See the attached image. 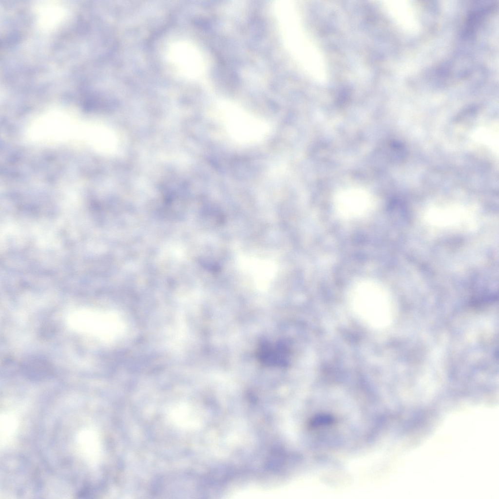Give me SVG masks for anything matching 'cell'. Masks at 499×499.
Returning a JSON list of instances; mask_svg holds the SVG:
<instances>
[{"label": "cell", "instance_id": "cell-2", "mask_svg": "<svg viewBox=\"0 0 499 499\" xmlns=\"http://www.w3.org/2000/svg\"><path fill=\"white\" fill-rule=\"evenodd\" d=\"M218 120L231 139L242 144L260 142L271 130L266 121L240 110L225 111Z\"/></svg>", "mask_w": 499, "mask_h": 499}, {"label": "cell", "instance_id": "cell-5", "mask_svg": "<svg viewBox=\"0 0 499 499\" xmlns=\"http://www.w3.org/2000/svg\"><path fill=\"white\" fill-rule=\"evenodd\" d=\"M20 368L27 378L35 381L43 380L49 378L53 373L51 363L42 357H31L22 362Z\"/></svg>", "mask_w": 499, "mask_h": 499}, {"label": "cell", "instance_id": "cell-4", "mask_svg": "<svg viewBox=\"0 0 499 499\" xmlns=\"http://www.w3.org/2000/svg\"><path fill=\"white\" fill-rule=\"evenodd\" d=\"M167 58L176 71L186 78L196 77L200 70L198 53L193 45L187 41H178L171 44Z\"/></svg>", "mask_w": 499, "mask_h": 499}, {"label": "cell", "instance_id": "cell-1", "mask_svg": "<svg viewBox=\"0 0 499 499\" xmlns=\"http://www.w3.org/2000/svg\"><path fill=\"white\" fill-rule=\"evenodd\" d=\"M27 134L37 143H76L96 150L104 146L103 131L99 125L61 114L46 115L33 121Z\"/></svg>", "mask_w": 499, "mask_h": 499}, {"label": "cell", "instance_id": "cell-3", "mask_svg": "<svg viewBox=\"0 0 499 499\" xmlns=\"http://www.w3.org/2000/svg\"><path fill=\"white\" fill-rule=\"evenodd\" d=\"M353 310L367 325L378 328L384 325L385 307L378 289H361L356 291L352 300Z\"/></svg>", "mask_w": 499, "mask_h": 499}]
</instances>
